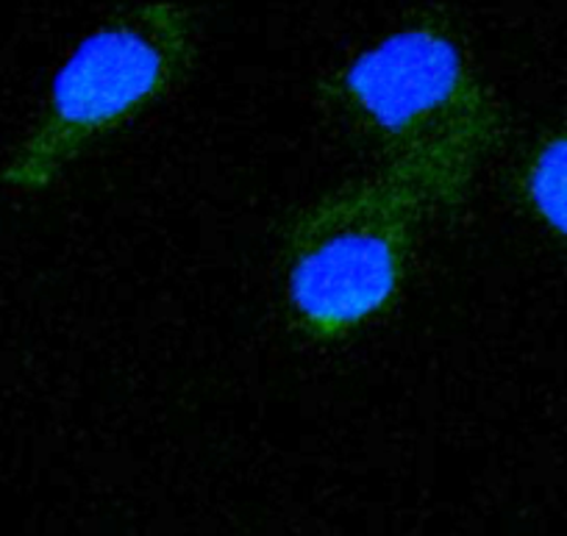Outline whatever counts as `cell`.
Listing matches in <instances>:
<instances>
[{
  "mask_svg": "<svg viewBox=\"0 0 567 536\" xmlns=\"http://www.w3.org/2000/svg\"><path fill=\"white\" fill-rule=\"evenodd\" d=\"M200 14L176 3L120 9L73 48L34 128L0 169L12 193H45L112 131L165 101L189 75Z\"/></svg>",
  "mask_w": 567,
  "mask_h": 536,
  "instance_id": "obj_2",
  "label": "cell"
},
{
  "mask_svg": "<svg viewBox=\"0 0 567 536\" xmlns=\"http://www.w3.org/2000/svg\"><path fill=\"white\" fill-rule=\"evenodd\" d=\"M425 204L379 169L309 204L284 239V289L298 328L337 342L401 295Z\"/></svg>",
  "mask_w": 567,
  "mask_h": 536,
  "instance_id": "obj_3",
  "label": "cell"
},
{
  "mask_svg": "<svg viewBox=\"0 0 567 536\" xmlns=\"http://www.w3.org/2000/svg\"><path fill=\"white\" fill-rule=\"evenodd\" d=\"M520 193L543 226L567 245V128L534 145L523 164Z\"/></svg>",
  "mask_w": 567,
  "mask_h": 536,
  "instance_id": "obj_4",
  "label": "cell"
},
{
  "mask_svg": "<svg viewBox=\"0 0 567 536\" xmlns=\"http://www.w3.org/2000/svg\"><path fill=\"white\" fill-rule=\"evenodd\" d=\"M348 112L375 136L384 173L425 204L454 212L493 156L501 117L460 40L414 20L364 48L337 79Z\"/></svg>",
  "mask_w": 567,
  "mask_h": 536,
  "instance_id": "obj_1",
  "label": "cell"
}]
</instances>
